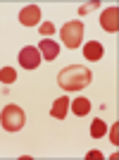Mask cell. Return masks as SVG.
I'll return each instance as SVG.
<instances>
[{"mask_svg":"<svg viewBox=\"0 0 119 160\" xmlns=\"http://www.w3.org/2000/svg\"><path fill=\"white\" fill-rule=\"evenodd\" d=\"M117 17H119V10H117V5L114 7H107L105 12L100 14V27L105 29L107 33H114L119 29V24H117Z\"/></svg>","mask_w":119,"mask_h":160,"instance_id":"cell-6","label":"cell"},{"mask_svg":"<svg viewBox=\"0 0 119 160\" xmlns=\"http://www.w3.org/2000/svg\"><path fill=\"white\" fill-rule=\"evenodd\" d=\"M105 132H107L105 122H102V120H93V124H91V136H93V139H102Z\"/></svg>","mask_w":119,"mask_h":160,"instance_id":"cell-12","label":"cell"},{"mask_svg":"<svg viewBox=\"0 0 119 160\" xmlns=\"http://www.w3.org/2000/svg\"><path fill=\"white\" fill-rule=\"evenodd\" d=\"M93 5H98V2H88V5H83V7H81V12L86 14V12H88V10H93Z\"/></svg>","mask_w":119,"mask_h":160,"instance_id":"cell-15","label":"cell"},{"mask_svg":"<svg viewBox=\"0 0 119 160\" xmlns=\"http://www.w3.org/2000/svg\"><path fill=\"white\" fill-rule=\"evenodd\" d=\"M88 158H93V160H100V158H102V153H100V151H91V153H88Z\"/></svg>","mask_w":119,"mask_h":160,"instance_id":"cell-14","label":"cell"},{"mask_svg":"<svg viewBox=\"0 0 119 160\" xmlns=\"http://www.w3.org/2000/svg\"><path fill=\"white\" fill-rule=\"evenodd\" d=\"M60 41H62L69 50H76V46H81V41H83V24H81L79 19L67 22L64 27L60 29Z\"/></svg>","mask_w":119,"mask_h":160,"instance_id":"cell-2","label":"cell"},{"mask_svg":"<svg viewBox=\"0 0 119 160\" xmlns=\"http://www.w3.org/2000/svg\"><path fill=\"white\" fill-rule=\"evenodd\" d=\"M40 33H43V36H50V33H55V24H50V22L40 24Z\"/></svg>","mask_w":119,"mask_h":160,"instance_id":"cell-13","label":"cell"},{"mask_svg":"<svg viewBox=\"0 0 119 160\" xmlns=\"http://www.w3.org/2000/svg\"><path fill=\"white\" fill-rule=\"evenodd\" d=\"M57 84L64 91H81L91 84V72L83 65H69L57 74Z\"/></svg>","mask_w":119,"mask_h":160,"instance_id":"cell-1","label":"cell"},{"mask_svg":"<svg viewBox=\"0 0 119 160\" xmlns=\"http://www.w3.org/2000/svg\"><path fill=\"white\" fill-rule=\"evenodd\" d=\"M40 22V7L38 5H24L19 10V24L24 27H36Z\"/></svg>","mask_w":119,"mask_h":160,"instance_id":"cell-5","label":"cell"},{"mask_svg":"<svg viewBox=\"0 0 119 160\" xmlns=\"http://www.w3.org/2000/svg\"><path fill=\"white\" fill-rule=\"evenodd\" d=\"M19 65L24 69H36L40 65V53L36 46H24L19 50Z\"/></svg>","mask_w":119,"mask_h":160,"instance_id":"cell-4","label":"cell"},{"mask_svg":"<svg viewBox=\"0 0 119 160\" xmlns=\"http://www.w3.org/2000/svg\"><path fill=\"white\" fill-rule=\"evenodd\" d=\"M24 122H26V115H24V110L19 105H7L2 110V115H0V124L7 132H19L24 127Z\"/></svg>","mask_w":119,"mask_h":160,"instance_id":"cell-3","label":"cell"},{"mask_svg":"<svg viewBox=\"0 0 119 160\" xmlns=\"http://www.w3.org/2000/svg\"><path fill=\"white\" fill-rule=\"evenodd\" d=\"M83 55H86V60H100L102 58V43L100 41H91V43H86L83 46Z\"/></svg>","mask_w":119,"mask_h":160,"instance_id":"cell-9","label":"cell"},{"mask_svg":"<svg viewBox=\"0 0 119 160\" xmlns=\"http://www.w3.org/2000/svg\"><path fill=\"white\" fill-rule=\"evenodd\" d=\"M69 108H72L74 115H88V112H91V100H88V98L69 100Z\"/></svg>","mask_w":119,"mask_h":160,"instance_id":"cell-10","label":"cell"},{"mask_svg":"<svg viewBox=\"0 0 119 160\" xmlns=\"http://www.w3.org/2000/svg\"><path fill=\"white\" fill-rule=\"evenodd\" d=\"M0 81L7 84V86H10L12 81H17V69H14V67H2V69H0Z\"/></svg>","mask_w":119,"mask_h":160,"instance_id":"cell-11","label":"cell"},{"mask_svg":"<svg viewBox=\"0 0 119 160\" xmlns=\"http://www.w3.org/2000/svg\"><path fill=\"white\" fill-rule=\"evenodd\" d=\"M67 110H69V98H67V96H60L53 103V108H50V115H53L55 120H64Z\"/></svg>","mask_w":119,"mask_h":160,"instance_id":"cell-8","label":"cell"},{"mask_svg":"<svg viewBox=\"0 0 119 160\" xmlns=\"http://www.w3.org/2000/svg\"><path fill=\"white\" fill-rule=\"evenodd\" d=\"M38 53H40V58H45V60H55L60 55V46L50 38H43L38 43Z\"/></svg>","mask_w":119,"mask_h":160,"instance_id":"cell-7","label":"cell"}]
</instances>
